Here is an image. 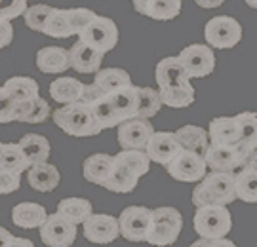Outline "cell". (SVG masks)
<instances>
[{
  "label": "cell",
  "mask_w": 257,
  "mask_h": 247,
  "mask_svg": "<svg viewBox=\"0 0 257 247\" xmlns=\"http://www.w3.org/2000/svg\"><path fill=\"white\" fill-rule=\"evenodd\" d=\"M236 122L240 129V141L251 150H257V112L244 110L236 114Z\"/></svg>",
  "instance_id": "37"
},
{
  "label": "cell",
  "mask_w": 257,
  "mask_h": 247,
  "mask_svg": "<svg viewBox=\"0 0 257 247\" xmlns=\"http://www.w3.org/2000/svg\"><path fill=\"white\" fill-rule=\"evenodd\" d=\"M246 169H251V171H255V173H257V150L249 156L248 164H246Z\"/></svg>",
  "instance_id": "48"
},
{
  "label": "cell",
  "mask_w": 257,
  "mask_h": 247,
  "mask_svg": "<svg viewBox=\"0 0 257 247\" xmlns=\"http://www.w3.org/2000/svg\"><path fill=\"white\" fill-rule=\"evenodd\" d=\"M84 103L92 109L95 120L99 122V126L103 129H110V128H118L120 120L116 116V112L110 105L109 97L103 92H99L93 84H88L86 86V93H84Z\"/></svg>",
  "instance_id": "14"
},
{
  "label": "cell",
  "mask_w": 257,
  "mask_h": 247,
  "mask_svg": "<svg viewBox=\"0 0 257 247\" xmlns=\"http://www.w3.org/2000/svg\"><path fill=\"white\" fill-rule=\"evenodd\" d=\"M19 186H21V173L0 169V192L12 194L19 190Z\"/></svg>",
  "instance_id": "43"
},
{
  "label": "cell",
  "mask_w": 257,
  "mask_h": 247,
  "mask_svg": "<svg viewBox=\"0 0 257 247\" xmlns=\"http://www.w3.org/2000/svg\"><path fill=\"white\" fill-rule=\"evenodd\" d=\"M50 114H54L50 110V105H48L46 99L38 97V99L31 101L27 105H23V112H21V118L19 122H25V124H40L48 120Z\"/></svg>",
  "instance_id": "40"
},
{
  "label": "cell",
  "mask_w": 257,
  "mask_h": 247,
  "mask_svg": "<svg viewBox=\"0 0 257 247\" xmlns=\"http://www.w3.org/2000/svg\"><path fill=\"white\" fill-rule=\"evenodd\" d=\"M179 59L189 78H204L215 71V54L208 44H191L181 50Z\"/></svg>",
  "instance_id": "10"
},
{
  "label": "cell",
  "mask_w": 257,
  "mask_h": 247,
  "mask_svg": "<svg viewBox=\"0 0 257 247\" xmlns=\"http://www.w3.org/2000/svg\"><path fill=\"white\" fill-rule=\"evenodd\" d=\"M48 217L50 215H48L46 207L37 201H21L18 205H14V209H12V222L19 228L40 230Z\"/></svg>",
  "instance_id": "19"
},
{
  "label": "cell",
  "mask_w": 257,
  "mask_h": 247,
  "mask_svg": "<svg viewBox=\"0 0 257 247\" xmlns=\"http://www.w3.org/2000/svg\"><path fill=\"white\" fill-rule=\"evenodd\" d=\"M0 122L2 124H10V122H19L21 118V112H23V105L16 101L12 95H10L4 88L0 90Z\"/></svg>",
  "instance_id": "41"
},
{
  "label": "cell",
  "mask_w": 257,
  "mask_h": 247,
  "mask_svg": "<svg viewBox=\"0 0 257 247\" xmlns=\"http://www.w3.org/2000/svg\"><path fill=\"white\" fill-rule=\"evenodd\" d=\"M183 230V217L175 207H156L153 209V226L149 232L147 243L156 247L172 245L177 241Z\"/></svg>",
  "instance_id": "4"
},
{
  "label": "cell",
  "mask_w": 257,
  "mask_h": 247,
  "mask_svg": "<svg viewBox=\"0 0 257 247\" xmlns=\"http://www.w3.org/2000/svg\"><path fill=\"white\" fill-rule=\"evenodd\" d=\"M162 103L170 109H187L194 103V86L191 82L177 84V86H170V88H162L158 90Z\"/></svg>",
  "instance_id": "31"
},
{
  "label": "cell",
  "mask_w": 257,
  "mask_h": 247,
  "mask_svg": "<svg viewBox=\"0 0 257 247\" xmlns=\"http://www.w3.org/2000/svg\"><path fill=\"white\" fill-rule=\"evenodd\" d=\"M57 213L73 224H84L93 215L92 203L84 198H65L57 205Z\"/></svg>",
  "instance_id": "30"
},
{
  "label": "cell",
  "mask_w": 257,
  "mask_h": 247,
  "mask_svg": "<svg viewBox=\"0 0 257 247\" xmlns=\"http://www.w3.org/2000/svg\"><path fill=\"white\" fill-rule=\"evenodd\" d=\"M236 198L246 203H257V173L251 169H240L236 173Z\"/></svg>",
  "instance_id": "36"
},
{
  "label": "cell",
  "mask_w": 257,
  "mask_h": 247,
  "mask_svg": "<svg viewBox=\"0 0 257 247\" xmlns=\"http://www.w3.org/2000/svg\"><path fill=\"white\" fill-rule=\"evenodd\" d=\"M54 8L48 6V4H35V6H29L27 14L23 16L25 19V25H27L31 31L35 33H42L44 35V29H46V23L50 16H52Z\"/></svg>",
  "instance_id": "39"
},
{
  "label": "cell",
  "mask_w": 257,
  "mask_h": 247,
  "mask_svg": "<svg viewBox=\"0 0 257 247\" xmlns=\"http://www.w3.org/2000/svg\"><path fill=\"white\" fill-rule=\"evenodd\" d=\"M175 135L181 143V148L185 150H193L196 154L206 156L208 148H210L208 129L200 128V126H183L175 131Z\"/></svg>",
  "instance_id": "28"
},
{
  "label": "cell",
  "mask_w": 257,
  "mask_h": 247,
  "mask_svg": "<svg viewBox=\"0 0 257 247\" xmlns=\"http://www.w3.org/2000/svg\"><path fill=\"white\" fill-rule=\"evenodd\" d=\"M103 54L92 46H88L82 40H76L71 48V69L80 74H97L101 71Z\"/></svg>",
  "instance_id": "17"
},
{
  "label": "cell",
  "mask_w": 257,
  "mask_h": 247,
  "mask_svg": "<svg viewBox=\"0 0 257 247\" xmlns=\"http://www.w3.org/2000/svg\"><path fill=\"white\" fill-rule=\"evenodd\" d=\"M116 162V160H114ZM139 183V177L136 173H132L130 169H126L124 165H120L118 162L114 164V169L110 177L107 179V183L103 184L105 190H110V192H116V194H128L134 192L136 186Z\"/></svg>",
  "instance_id": "33"
},
{
  "label": "cell",
  "mask_w": 257,
  "mask_h": 247,
  "mask_svg": "<svg viewBox=\"0 0 257 247\" xmlns=\"http://www.w3.org/2000/svg\"><path fill=\"white\" fill-rule=\"evenodd\" d=\"M27 2L25 0H16V2H12L8 6H4V8L0 10V19H4V21H14L16 18L19 16H25L27 14Z\"/></svg>",
  "instance_id": "44"
},
{
  "label": "cell",
  "mask_w": 257,
  "mask_h": 247,
  "mask_svg": "<svg viewBox=\"0 0 257 247\" xmlns=\"http://www.w3.org/2000/svg\"><path fill=\"white\" fill-rule=\"evenodd\" d=\"M0 169L23 173L25 169H31L29 160L25 158L19 143H2L0 145Z\"/></svg>",
  "instance_id": "32"
},
{
  "label": "cell",
  "mask_w": 257,
  "mask_h": 247,
  "mask_svg": "<svg viewBox=\"0 0 257 247\" xmlns=\"http://www.w3.org/2000/svg\"><path fill=\"white\" fill-rule=\"evenodd\" d=\"M93 86L103 92L105 95H112V93L120 92L124 88L134 86L130 74L124 69H116V67H110V69H101L99 73L95 74L93 78Z\"/></svg>",
  "instance_id": "26"
},
{
  "label": "cell",
  "mask_w": 257,
  "mask_h": 247,
  "mask_svg": "<svg viewBox=\"0 0 257 247\" xmlns=\"http://www.w3.org/2000/svg\"><path fill=\"white\" fill-rule=\"evenodd\" d=\"M82 230L84 238L97 245H107L120 236L118 219L112 215H103V213H93L82 224Z\"/></svg>",
  "instance_id": "13"
},
{
  "label": "cell",
  "mask_w": 257,
  "mask_h": 247,
  "mask_svg": "<svg viewBox=\"0 0 257 247\" xmlns=\"http://www.w3.org/2000/svg\"><path fill=\"white\" fill-rule=\"evenodd\" d=\"M44 35L52 38H69L74 37L73 27H71V19H69V10L54 8L52 16L48 19Z\"/></svg>",
  "instance_id": "35"
},
{
  "label": "cell",
  "mask_w": 257,
  "mask_h": 247,
  "mask_svg": "<svg viewBox=\"0 0 257 247\" xmlns=\"http://www.w3.org/2000/svg\"><path fill=\"white\" fill-rule=\"evenodd\" d=\"M97 18V14L88 8H71L69 10V19H71V27L73 35L80 38L86 29L92 25V21Z\"/></svg>",
  "instance_id": "42"
},
{
  "label": "cell",
  "mask_w": 257,
  "mask_h": 247,
  "mask_svg": "<svg viewBox=\"0 0 257 247\" xmlns=\"http://www.w3.org/2000/svg\"><path fill=\"white\" fill-rule=\"evenodd\" d=\"M120 236L128 241L139 243L147 241L151 226H153V209L145 205H130L118 217Z\"/></svg>",
  "instance_id": "7"
},
{
  "label": "cell",
  "mask_w": 257,
  "mask_h": 247,
  "mask_svg": "<svg viewBox=\"0 0 257 247\" xmlns=\"http://www.w3.org/2000/svg\"><path fill=\"white\" fill-rule=\"evenodd\" d=\"M155 133V126L151 124V120L136 118L118 126L116 141L122 150H145Z\"/></svg>",
  "instance_id": "11"
},
{
  "label": "cell",
  "mask_w": 257,
  "mask_h": 247,
  "mask_svg": "<svg viewBox=\"0 0 257 247\" xmlns=\"http://www.w3.org/2000/svg\"><path fill=\"white\" fill-rule=\"evenodd\" d=\"M27 181L31 184V188L37 192H52L59 186L61 175H59V169L55 165L46 162V164L33 165L29 169Z\"/></svg>",
  "instance_id": "25"
},
{
  "label": "cell",
  "mask_w": 257,
  "mask_h": 247,
  "mask_svg": "<svg viewBox=\"0 0 257 247\" xmlns=\"http://www.w3.org/2000/svg\"><path fill=\"white\" fill-rule=\"evenodd\" d=\"M139 90H141V86H130V88H124L112 95H107L120 120V126L124 122L139 118V103H141Z\"/></svg>",
  "instance_id": "16"
},
{
  "label": "cell",
  "mask_w": 257,
  "mask_h": 247,
  "mask_svg": "<svg viewBox=\"0 0 257 247\" xmlns=\"http://www.w3.org/2000/svg\"><path fill=\"white\" fill-rule=\"evenodd\" d=\"M52 118L57 128L63 129L67 135H73V137H93L103 131L99 122L93 116L92 109L84 101L59 107L52 114Z\"/></svg>",
  "instance_id": "2"
},
{
  "label": "cell",
  "mask_w": 257,
  "mask_h": 247,
  "mask_svg": "<svg viewBox=\"0 0 257 247\" xmlns=\"http://www.w3.org/2000/svg\"><path fill=\"white\" fill-rule=\"evenodd\" d=\"M168 175L181 181V183H202L208 175V164L202 154H196L193 150H181L170 164L166 165Z\"/></svg>",
  "instance_id": "8"
},
{
  "label": "cell",
  "mask_w": 257,
  "mask_h": 247,
  "mask_svg": "<svg viewBox=\"0 0 257 247\" xmlns=\"http://www.w3.org/2000/svg\"><path fill=\"white\" fill-rule=\"evenodd\" d=\"M194 232L202 239H221L232 228V217L225 205L196 207L193 217Z\"/></svg>",
  "instance_id": "3"
},
{
  "label": "cell",
  "mask_w": 257,
  "mask_h": 247,
  "mask_svg": "<svg viewBox=\"0 0 257 247\" xmlns=\"http://www.w3.org/2000/svg\"><path fill=\"white\" fill-rule=\"evenodd\" d=\"M196 4H198V6H202V8H206V10H210V8H217V6H221L223 2H221V0H217V2H204V0H198Z\"/></svg>",
  "instance_id": "49"
},
{
  "label": "cell",
  "mask_w": 257,
  "mask_h": 247,
  "mask_svg": "<svg viewBox=\"0 0 257 247\" xmlns=\"http://www.w3.org/2000/svg\"><path fill=\"white\" fill-rule=\"evenodd\" d=\"M191 247H236L234 241H230L227 238H221V239H196Z\"/></svg>",
  "instance_id": "46"
},
{
  "label": "cell",
  "mask_w": 257,
  "mask_h": 247,
  "mask_svg": "<svg viewBox=\"0 0 257 247\" xmlns=\"http://www.w3.org/2000/svg\"><path fill=\"white\" fill-rule=\"evenodd\" d=\"M118 25L110 18H97L92 21V25L84 31L78 40L86 42L88 46H92L93 50H97L99 54H109L110 50H114L118 44Z\"/></svg>",
  "instance_id": "9"
},
{
  "label": "cell",
  "mask_w": 257,
  "mask_h": 247,
  "mask_svg": "<svg viewBox=\"0 0 257 247\" xmlns=\"http://www.w3.org/2000/svg\"><path fill=\"white\" fill-rule=\"evenodd\" d=\"M2 88H4L14 99L19 101L21 105H27V103L40 97L38 82L35 78H27V76H12L10 80H6V84H4Z\"/></svg>",
  "instance_id": "29"
},
{
  "label": "cell",
  "mask_w": 257,
  "mask_h": 247,
  "mask_svg": "<svg viewBox=\"0 0 257 247\" xmlns=\"http://www.w3.org/2000/svg\"><path fill=\"white\" fill-rule=\"evenodd\" d=\"M0 46L6 48L14 40V27H12V21H4L0 19Z\"/></svg>",
  "instance_id": "47"
},
{
  "label": "cell",
  "mask_w": 257,
  "mask_h": 247,
  "mask_svg": "<svg viewBox=\"0 0 257 247\" xmlns=\"http://www.w3.org/2000/svg\"><path fill=\"white\" fill-rule=\"evenodd\" d=\"M114 160L120 165H124L126 169H130L132 173H136L138 177L149 173L151 169V158L147 156L145 150H120L118 154L114 156Z\"/></svg>",
  "instance_id": "34"
},
{
  "label": "cell",
  "mask_w": 257,
  "mask_h": 247,
  "mask_svg": "<svg viewBox=\"0 0 257 247\" xmlns=\"http://www.w3.org/2000/svg\"><path fill=\"white\" fill-rule=\"evenodd\" d=\"M114 156L110 154H92L88 156L86 160H84V165H82V173H84V179L86 181H90L93 184H103L107 183V179L110 177L112 173V169H114Z\"/></svg>",
  "instance_id": "24"
},
{
  "label": "cell",
  "mask_w": 257,
  "mask_h": 247,
  "mask_svg": "<svg viewBox=\"0 0 257 247\" xmlns=\"http://www.w3.org/2000/svg\"><path fill=\"white\" fill-rule=\"evenodd\" d=\"M19 147L23 150L25 158L29 160V165H38V164H46V160L50 158L52 147H50V141L44 135H38V133H27L23 135L19 141Z\"/></svg>",
  "instance_id": "27"
},
{
  "label": "cell",
  "mask_w": 257,
  "mask_h": 247,
  "mask_svg": "<svg viewBox=\"0 0 257 247\" xmlns=\"http://www.w3.org/2000/svg\"><path fill=\"white\" fill-rule=\"evenodd\" d=\"M139 97H141V103H139V118L151 120L153 116L158 114L160 107L164 105L162 97H160V92L153 90V88H141L139 90Z\"/></svg>",
  "instance_id": "38"
},
{
  "label": "cell",
  "mask_w": 257,
  "mask_h": 247,
  "mask_svg": "<svg viewBox=\"0 0 257 247\" xmlns=\"http://www.w3.org/2000/svg\"><path fill=\"white\" fill-rule=\"evenodd\" d=\"M183 4L179 0H134V10L155 19V21H170L181 14Z\"/></svg>",
  "instance_id": "20"
},
{
  "label": "cell",
  "mask_w": 257,
  "mask_h": 247,
  "mask_svg": "<svg viewBox=\"0 0 257 247\" xmlns=\"http://www.w3.org/2000/svg\"><path fill=\"white\" fill-rule=\"evenodd\" d=\"M255 150H251L248 145H244L242 141L230 147H215L210 145L206 152V164L211 171H221V173H238L240 169H244L248 164L249 156Z\"/></svg>",
  "instance_id": "5"
},
{
  "label": "cell",
  "mask_w": 257,
  "mask_h": 247,
  "mask_svg": "<svg viewBox=\"0 0 257 247\" xmlns=\"http://www.w3.org/2000/svg\"><path fill=\"white\" fill-rule=\"evenodd\" d=\"M37 67L44 74H61L71 69V50L57 46L40 48L37 52Z\"/></svg>",
  "instance_id": "18"
},
{
  "label": "cell",
  "mask_w": 257,
  "mask_h": 247,
  "mask_svg": "<svg viewBox=\"0 0 257 247\" xmlns=\"http://www.w3.org/2000/svg\"><path fill=\"white\" fill-rule=\"evenodd\" d=\"M2 247H35V243L27 238L12 236L8 230L2 228Z\"/></svg>",
  "instance_id": "45"
},
{
  "label": "cell",
  "mask_w": 257,
  "mask_h": 247,
  "mask_svg": "<svg viewBox=\"0 0 257 247\" xmlns=\"http://www.w3.org/2000/svg\"><path fill=\"white\" fill-rule=\"evenodd\" d=\"M155 78L156 84H158V90L170 88V86H177V84L191 82V78H189V74L185 71L179 55L177 57H164V59H160L155 69Z\"/></svg>",
  "instance_id": "22"
},
{
  "label": "cell",
  "mask_w": 257,
  "mask_h": 247,
  "mask_svg": "<svg viewBox=\"0 0 257 247\" xmlns=\"http://www.w3.org/2000/svg\"><path fill=\"white\" fill-rule=\"evenodd\" d=\"M183 148H181V143L175 133H170V131H156L153 139L149 141L145 152L151 158V162L160 165H168L175 156L179 154Z\"/></svg>",
  "instance_id": "15"
},
{
  "label": "cell",
  "mask_w": 257,
  "mask_h": 247,
  "mask_svg": "<svg viewBox=\"0 0 257 247\" xmlns=\"http://www.w3.org/2000/svg\"><path fill=\"white\" fill-rule=\"evenodd\" d=\"M210 145L215 147H230L240 143V129L236 116H219L210 122L208 128Z\"/></svg>",
  "instance_id": "21"
},
{
  "label": "cell",
  "mask_w": 257,
  "mask_h": 247,
  "mask_svg": "<svg viewBox=\"0 0 257 247\" xmlns=\"http://www.w3.org/2000/svg\"><path fill=\"white\" fill-rule=\"evenodd\" d=\"M236 200V173L211 171L193 190V203L196 207L206 205H229Z\"/></svg>",
  "instance_id": "1"
},
{
  "label": "cell",
  "mask_w": 257,
  "mask_h": 247,
  "mask_svg": "<svg viewBox=\"0 0 257 247\" xmlns=\"http://www.w3.org/2000/svg\"><path fill=\"white\" fill-rule=\"evenodd\" d=\"M242 25L238 19L230 16H217L211 18L204 27V38L210 48L215 50H230L238 46L242 40Z\"/></svg>",
  "instance_id": "6"
},
{
  "label": "cell",
  "mask_w": 257,
  "mask_h": 247,
  "mask_svg": "<svg viewBox=\"0 0 257 247\" xmlns=\"http://www.w3.org/2000/svg\"><path fill=\"white\" fill-rule=\"evenodd\" d=\"M40 239L48 247H73L74 239H76V224L69 222L55 211L42 224Z\"/></svg>",
  "instance_id": "12"
},
{
  "label": "cell",
  "mask_w": 257,
  "mask_h": 247,
  "mask_svg": "<svg viewBox=\"0 0 257 247\" xmlns=\"http://www.w3.org/2000/svg\"><path fill=\"white\" fill-rule=\"evenodd\" d=\"M86 86L88 84L80 82L76 78H71V76H61L54 82L50 84V97L59 103V105H73V103H78V101L84 99V93H86Z\"/></svg>",
  "instance_id": "23"
}]
</instances>
